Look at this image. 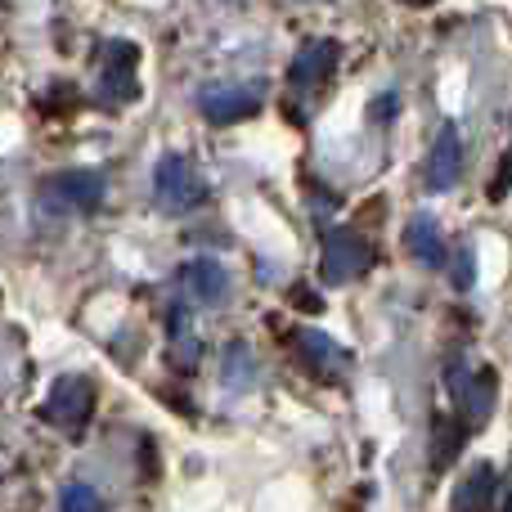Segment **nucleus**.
<instances>
[{
  "label": "nucleus",
  "instance_id": "nucleus-1",
  "mask_svg": "<svg viewBox=\"0 0 512 512\" xmlns=\"http://www.w3.org/2000/svg\"><path fill=\"white\" fill-rule=\"evenodd\" d=\"M153 194H158L162 212L185 216L207 198V185H203V176L189 167L185 153H167V158L153 167Z\"/></svg>",
  "mask_w": 512,
  "mask_h": 512
},
{
  "label": "nucleus",
  "instance_id": "nucleus-2",
  "mask_svg": "<svg viewBox=\"0 0 512 512\" xmlns=\"http://www.w3.org/2000/svg\"><path fill=\"white\" fill-rule=\"evenodd\" d=\"M369 265H373L369 239H360L355 230L324 234V261H319L324 283H351V279H360V274H369Z\"/></svg>",
  "mask_w": 512,
  "mask_h": 512
},
{
  "label": "nucleus",
  "instance_id": "nucleus-3",
  "mask_svg": "<svg viewBox=\"0 0 512 512\" xmlns=\"http://www.w3.org/2000/svg\"><path fill=\"white\" fill-rule=\"evenodd\" d=\"M90 409H95V382L90 378H59L50 387V400H45V409H41V418H50V423H59V427H68L72 436L86 427V418H90Z\"/></svg>",
  "mask_w": 512,
  "mask_h": 512
},
{
  "label": "nucleus",
  "instance_id": "nucleus-4",
  "mask_svg": "<svg viewBox=\"0 0 512 512\" xmlns=\"http://www.w3.org/2000/svg\"><path fill=\"white\" fill-rule=\"evenodd\" d=\"M135 63H140V50H135L131 41H108L104 45L99 95L108 99V108H122L126 99H135Z\"/></svg>",
  "mask_w": 512,
  "mask_h": 512
},
{
  "label": "nucleus",
  "instance_id": "nucleus-5",
  "mask_svg": "<svg viewBox=\"0 0 512 512\" xmlns=\"http://www.w3.org/2000/svg\"><path fill=\"white\" fill-rule=\"evenodd\" d=\"M198 108L212 126H230V122H248L261 113V95L248 86H207L198 95Z\"/></svg>",
  "mask_w": 512,
  "mask_h": 512
},
{
  "label": "nucleus",
  "instance_id": "nucleus-6",
  "mask_svg": "<svg viewBox=\"0 0 512 512\" xmlns=\"http://www.w3.org/2000/svg\"><path fill=\"white\" fill-rule=\"evenodd\" d=\"M459 176H463V140H459V126L445 122L441 135H436L432 158H427V189L445 194V189L459 185Z\"/></svg>",
  "mask_w": 512,
  "mask_h": 512
},
{
  "label": "nucleus",
  "instance_id": "nucleus-7",
  "mask_svg": "<svg viewBox=\"0 0 512 512\" xmlns=\"http://www.w3.org/2000/svg\"><path fill=\"white\" fill-rule=\"evenodd\" d=\"M337 68V41H306L288 68V81L297 90H319Z\"/></svg>",
  "mask_w": 512,
  "mask_h": 512
},
{
  "label": "nucleus",
  "instance_id": "nucleus-8",
  "mask_svg": "<svg viewBox=\"0 0 512 512\" xmlns=\"http://www.w3.org/2000/svg\"><path fill=\"white\" fill-rule=\"evenodd\" d=\"M180 279H185L189 297H194L198 306H221L225 292H230V274H225V265L216 261V256H198V261H189Z\"/></svg>",
  "mask_w": 512,
  "mask_h": 512
},
{
  "label": "nucleus",
  "instance_id": "nucleus-9",
  "mask_svg": "<svg viewBox=\"0 0 512 512\" xmlns=\"http://www.w3.org/2000/svg\"><path fill=\"white\" fill-rule=\"evenodd\" d=\"M405 252L414 256L418 265H427V270H441V265H445L450 248H445L441 225H436V216H432V212H418L414 221L405 225Z\"/></svg>",
  "mask_w": 512,
  "mask_h": 512
},
{
  "label": "nucleus",
  "instance_id": "nucleus-10",
  "mask_svg": "<svg viewBox=\"0 0 512 512\" xmlns=\"http://www.w3.org/2000/svg\"><path fill=\"white\" fill-rule=\"evenodd\" d=\"M297 351H301V364H306L315 378H337V373L351 364V351H342L333 337L315 333V328H306V333L297 337Z\"/></svg>",
  "mask_w": 512,
  "mask_h": 512
},
{
  "label": "nucleus",
  "instance_id": "nucleus-11",
  "mask_svg": "<svg viewBox=\"0 0 512 512\" xmlns=\"http://www.w3.org/2000/svg\"><path fill=\"white\" fill-rule=\"evenodd\" d=\"M454 396H459V409H463V423H486L490 409H495V373H454Z\"/></svg>",
  "mask_w": 512,
  "mask_h": 512
},
{
  "label": "nucleus",
  "instance_id": "nucleus-12",
  "mask_svg": "<svg viewBox=\"0 0 512 512\" xmlns=\"http://www.w3.org/2000/svg\"><path fill=\"white\" fill-rule=\"evenodd\" d=\"M108 194V180L99 176V171H63L59 180H54V198H63L68 207H77V212H95L99 203H104Z\"/></svg>",
  "mask_w": 512,
  "mask_h": 512
},
{
  "label": "nucleus",
  "instance_id": "nucleus-13",
  "mask_svg": "<svg viewBox=\"0 0 512 512\" xmlns=\"http://www.w3.org/2000/svg\"><path fill=\"white\" fill-rule=\"evenodd\" d=\"M495 481H499V472H495V463H477L472 468V477L459 486V495H454V508L450 512H490V504H495Z\"/></svg>",
  "mask_w": 512,
  "mask_h": 512
},
{
  "label": "nucleus",
  "instance_id": "nucleus-14",
  "mask_svg": "<svg viewBox=\"0 0 512 512\" xmlns=\"http://www.w3.org/2000/svg\"><path fill=\"white\" fill-rule=\"evenodd\" d=\"M59 508L63 512H108V504L99 499V490H90V486H68L59 499Z\"/></svg>",
  "mask_w": 512,
  "mask_h": 512
},
{
  "label": "nucleus",
  "instance_id": "nucleus-15",
  "mask_svg": "<svg viewBox=\"0 0 512 512\" xmlns=\"http://www.w3.org/2000/svg\"><path fill=\"white\" fill-rule=\"evenodd\" d=\"M450 256H454V283H459V288H472V279H477L472 248H468V243H459V248H450Z\"/></svg>",
  "mask_w": 512,
  "mask_h": 512
}]
</instances>
